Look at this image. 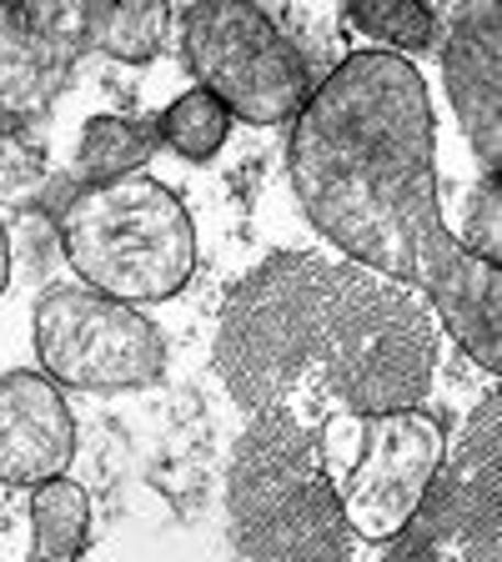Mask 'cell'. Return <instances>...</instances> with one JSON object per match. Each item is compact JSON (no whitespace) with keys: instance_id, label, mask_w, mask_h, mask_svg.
Segmentation results:
<instances>
[{"instance_id":"277c9868","label":"cell","mask_w":502,"mask_h":562,"mask_svg":"<svg viewBox=\"0 0 502 562\" xmlns=\"http://www.w3.org/2000/svg\"><path fill=\"white\" fill-rule=\"evenodd\" d=\"M60 257L111 302H166L197 271V226L187 201L156 176L86 187L60 211Z\"/></svg>"},{"instance_id":"4fadbf2b","label":"cell","mask_w":502,"mask_h":562,"mask_svg":"<svg viewBox=\"0 0 502 562\" xmlns=\"http://www.w3.org/2000/svg\"><path fill=\"white\" fill-rule=\"evenodd\" d=\"M91 532V503L70 477H51L31 492V558L25 562H81Z\"/></svg>"},{"instance_id":"ac0fdd59","label":"cell","mask_w":502,"mask_h":562,"mask_svg":"<svg viewBox=\"0 0 502 562\" xmlns=\"http://www.w3.org/2000/svg\"><path fill=\"white\" fill-rule=\"evenodd\" d=\"M11 281V236H5V222H0V292Z\"/></svg>"},{"instance_id":"e0dca14e","label":"cell","mask_w":502,"mask_h":562,"mask_svg":"<svg viewBox=\"0 0 502 562\" xmlns=\"http://www.w3.org/2000/svg\"><path fill=\"white\" fill-rule=\"evenodd\" d=\"M468 246L482 261L498 267V257H502V206H498V176H488V171H482V187L468 206Z\"/></svg>"},{"instance_id":"5b68a950","label":"cell","mask_w":502,"mask_h":562,"mask_svg":"<svg viewBox=\"0 0 502 562\" xmlns=\"http://www.w3.org/2000/svg\"><path fill=\"white\" fill-rule=\"evenodd\" d=\"M181 60L246 126H281L297 121L312 101V60L292 46L261 5L246 0H207L181 11Z\"/></svg>"},{"instance_id":"8992f818","label":"cell","mask_w":502,"mask_h":562,"mask_svg":"<svg viewBox=\"0 0 502 562\" xmlns=\"http://www.w3.org/2000/svg\"><path fill=\"white\" fill-rule=\"evenodd\" d=\"M382 562H502V397L472 407L462 442L447 447L427 497Z\"/></svg>"},{"instance_id":"8fae6325","label":"cell","mask_w":502,"mask_h":562,"mask_svg":"<svg viewBox=\"0 0 502 562\" xmlns=\"http://www.w3.org/2000/svg\"><path fill=\"white\" fill-rule=\"evenodd\" d=\"M76 457V422L46 372H5L0 376V482L41 487L66 477Z\"/></svg>"},{"instance_id":"52a82bcc","label":"cell","mask_w":502,"mask_h":562,"mask_svg":"<svg viewBox=\"0 0 502 562\" xmlns=\"http://www.w3.org/2000/svg\"><path fill=\"white\" fill-rule=\"evenodd\" d=\"M35 357L56 386L121 392L166 372L161 331L126 302L91 286H51L35 306Z\"/></svg>"},{"instance_id":"5bb4252c","label":"cell","mask_w":502,"mask_h":562,"mask_svg":"<svg viewBox=\"0 0 502 562\" xmlns=\"http://www.w3.org/2000/svg\"><path fill=\"white\" fill-rule=\"evenodd\" d=\"M171 31V5H81V46L116 60H152Z\"/></svg>"},{"instance_id":"2e32d148","label":"cell","mask_w":502,"mask_h":562,"mask_svg":"<svg viewBox=\"0 0 502 562\" xmlns=\"http://www.w3.org/2000/svg\"><path fill=\"white\" fill-rule=\"evenodd\" d=\"M347 21L362 35H372L382 46H398V50H427L443 35L437 11L433 5H417V0H352Z\"/></svg>"},{"instance_id":"ba28073f","label":"cell","mask_w":502,"mask_h":562,"mask_svg":"<svg viewBox=\"0 0 502 562\" xmlns=\"http://www.w3.org/2000/svg\"><path fill=\"white\" fill-rule=\"evenodd\" d=\"M447 457V432L433 412L402 407L382 417H362V447L342 477V517L352 538L387 542L398 538L417 503L427 497Z\"/></svg>"},{"instance_id":"6da1fadb","label":"cell","mask_w":502,"mask_h":562,"mask_svg":"<svg viewBox=\"0 0 502 562\" xmlns=\"http://www.w3.org/2000/svg\"><path fill=\"white\" fill-rule=\"evenodd\" d=\"M433 101L417 66L392 50H357L292 121V191L302 216L352 267L433 302L478 367H502V267L443 226Z\"/></svg>"},{"instance_id":"7c38bea8","label":"cell","mask_w":502,"mask_h":562,"mask_svg":"<svg viewBox=\"0 0 502 562\" xmlns=\"http://www.w3.org/2000/svg\"><path fill=\"white\" fill-rule=\"evenodd\" d=\"M161 146L156 121H131V116H96L86 121L81 146H76V171L86 187H105L121 176H136V166H146Z\"/></svg>"},{"instance_id":"9c48e42d","label":"cell","mask_w":502,"mask_h":562,"mask_svg":"<svg viewBox=\"0 0 502 562\" xmlns=\"http://www.w3.org/2000/svg\"><path fill=\"white\" fill-rule=\"evenodd\" d=\"M81 56V5H0V116H46Z\"/></svg>"},{"instance_id":"7a4b0ae2","label":"cell","mask_w":502,"mask_h":562,"mask_svg":"<svg viewBox=\"0 0 502 562\" xmlns=\"http://www.w3.org/2000/svg\"><path fill=\"white\" fill-rule=\"evenodd\" d=\"M437 331L433 306L398 281L277 251L232 286L211 362L246 417L281 397L382 417L433 392Z\"/></svg>"},{"instance_id":"9a60e30c","label":"cell","mask_w":502,"mask_h":562,"mask_svg":"<svg viewBox=\"0 0 502 562\" xmlns=\"http://www.w3.org/2000/svg\"><path fill=\"white\" fill-rule=\"evenodd\" d=\"M156 131H161L166 146L181 151L187 161H211V156L226 146V136H232V111L211 91L191 86L187 95H176L161 116H156Z\"/></svg>"},{"instance_id":"30bf717a","label":"cell","mask_w":502,"mask_h":562,"mask_svg":"<svg viewBox=\"0 0 502 562\" xmlns=\"http://www.w3.org/2000/svg\"><path fill=\"white\" fill-rule=\"evenodd\" d=\"M443 81L482 171L498 176V161H502V11L498 5H462L453 15V31H447V46H443Z\"/></svg>"},{"instance_id":"3957f363","label":"cell","mask_w":502,"mask_h":562,"mask_svg":"<svg viewBox=\"0 0 502 562\" xmlns=\"http://www.w3.org/2000/svg\"><path fill=\"white\" fill-rule=\"evenodd\" d=\"M352 412L312 397H281L257 407L226 477L232 538L246 562H352V527L342 517V477L352 457L337 437Z\"/></svg>"}]
</instances>
